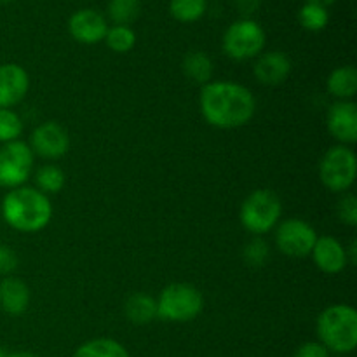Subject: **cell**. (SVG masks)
<instances>
[{
    "instance_id": "cell-1",
    "label": "cell",
    "mask_w": 357,
    "mask_h": 357,
    "mask_svg": "<svg viewBox=\"0 0 357 357\" xmlns=\"http://www.w3.org/2000/svg\"><path fill=\"white\" fill-rule=\"evenodd\" d=\"M199 108L209 126L218 129H239L250 124L257 112L255 94L232 80H211L202 86Z\"/></svg>"
},
{
    "instance_id": "cell-2",
    "label": "cell",
    "mask_w": 357,
    "mask_h": 357,
    "mask_svg": "<svg viewBox=\"0 0 357 357\" xmlns=\"http://www.w3.org/2000/svg\"><path fill=\"white\" fill-rule=\"evenodd\" d=\"M2 218L10 229L23 234L40 232L51 223L52 204L49 195L35 187L13 188L2 199Z\"/></svg>"
},
{
    "instance_id": "cell-3",
    "label": "cell",
    "mask_w": 357,
    "mask_h": 357,
    "mask_svg": "<svg viewBox=\"0 0 357 357\" xmlns=\"http://www.w3.org/2000/svg\"><path fill=\"white\" fill-rule=\"evenodd\" d=\"M319 342L335 354H351L357 347V312L354 307L335 303L319 314L316 323Z\"/></svg>"
},
{
    "instance_id": "cell-4",
    "label": "cell",
    "mask_w": 357,
    "mask_h": 357,
    "mask_svg": "<svg viewBox=\"0 0 357 357\" xmlns=\"http://www.w3.org/2000/svg\"><path fill=\"white\" fill-rule=\"evenodd\" d=\"M281 216L282 202L271 188L253 190L244 199L239 209L241 225L255 237H261L274 230L281 222Z\"/></svg>"
},
{
    "instance_id": "cell-5",
    "label": "cell",
    "mask_w": 357,
    "mask_h": 357,
    "mask_svg": "<svg viewBox=\"0 0 357 357\" xmlns=\"http://www.w3.org/2000/svg\"><path fill=\"white\" fill-rule=\"evenodd\" d=\"M157 317L167 323H190L204 309V296L188 282H173L157 296Z\"/></svg>"
},
{
    "instance_id": "cell-6",
    "label": "cell",
    "mask_w": 357,
    "mask_h": 357,
    "mask_svg": "<svg viewBox=\"0 0 357 357\" xmlns=\"http://www.w3.org/2000/svg\"><path fill=\"white\" fill-rule=\"evenodd\" d=\"M265 42L267 37L261 24L251 17H241L225 30L222 47L230 59L248 61L257 59L264 52Z\"/></svg>"
},
{
    "instance_id": "cell-7",
    "label": "cell",
    "mask_w": 357,
    "mask_h": 357,
    "mask_svg": "<svg viewBox=\"0 0 357 357\" xmlns=\"http://www.w3.org/2000/svg\"><path fill=\"white\" fill-rule=\"evenodd\" d=\"M357 159L351 146L335 145L323 155L319 162V180L335 194H344L354 185Z\"/></svg>"
},
{
    "instance_id": "cell-8",
    "label": "cell",
    "mask_w": 357,
    "mask_h": 357,
    "mask_svg": "<svg viewBox=\"0 0 357 357\" xmlns=\"http://www.w3.org/2000/svg\"><path fill=\"white\" fill-rule=\"evenodd\" d=\"M35 155L28 143L10 142L0 146V187H23L33 173Z\"/></svg>"
},
{
    "instance_id": "cell-9",
    "label": "cell",
    "mask_w": 357,
    "mask_h": 357,
    "mask_svg": "<svg viewBox=\"0 0 357 357\" xmlns=\"http://www.w3.org/2000/svg\"><path fill=\"white\" fill-rule=\"evenodd\" d=\"M317 237L319 236L316 229L305 220L288 218L279 222L275 227V246L286 257H310Z\"/></svg>"
},
{
    "instance_id": "cell-10",
    "label": "cell",
    "mask_w": 357,
    "mask_h": 357,
    "mask_svg": "<svg viewBox=\"0 0 357 357\" xmlns=\"http://www.w3.org/2000/svg\"><path fill=\"white\" fill-rule=\"evenodd\" d=\"M28 146L31 149L33 155L42 157V159H61L70 150V135L58 122H42L31 131Z\"/></svg>"
},
{
    "instance_id": "cell-11",
    "label": "cell",
    "mask_w": 357,
    "mask_h": 357,
    "mask_svg": "<svg viewBox=\"0 0 357 357\" xmlns=\"http://www.w3.org/2000/svg\"><path fill=\"white\" fill-rule=\"evenodd\" d=\"M326 128L338 145L357 142V105L354 101H335L326 114Z\"/></svg>"
},
{
    "instance_id": "cell-12",
    "label": "cell",
    "mask_w": 357,
    "mask_h": 357,
    "mask_svg": "<svg viewBox=\"0 0 357 357\" xmlns=\"http://www.w3.org/2000/svg\"><path fill=\"white\" fill-rule=\"evenodd\" d=\"M108 23L107 17L94 9H80L68 20V31L77 42L86 45L100 44L105 40Z\"/></svg>"
},
{
    "instance_id": "cell-13",
    "label": "cell",
    "mask_w": 357,
    "mask_h": 357,
    "mask_svg": "<svg viewBox=\"0 0 357 357\" xmlns=\"http://www.w3.org/2000/svg\"><path fill=\"white\" fill-rule=\"evenodd\" d=\"M293 70L291 58L282 51L261 52L253 66V75L261 86L275 87L289 79Z\"/></svg>"
},
{
    "instance_id": "cell-14",
    "label": "cell",
    "mask_w": 357,
    "mask_h": 357,
    "mask_svg": "<svg viewBox=\"0 0 357 357\" xmlns=\"http://www.w3.org/2000/svg\"><path fill=\"white\" fill-rule=\"evenodd\" d=\"M30 89L28 72L17 63L0 65V108H13L26 98Z\"/></svg>"
},
{
    "instance_id": "cell-15",
    "label": "cell",
    "mask_w": 357,
    "mask_h": 357,
    "mask_svg": "<svg viewBox=\"0 0 357 357\" xmlns=\"http://www.w3.org/2000/svg\"><path fill=\"white\" fill-rule=\"evenodd\" d=\"M312 257L314 264L324 274H340L342 271H345V267L349 265L347 260V250H345L344 244L333 236H319L317 237L316 244L312 248Z\"/></svg>"
},
{
    "instance_id": "cell-16",
    "label": "cell",
    "mask_w": 357,
    "mask_h": 357,
    "mask_svg": "<svg viewBox=\"0 0 357 357\" xmlns=\"http://www.w3.org/2000/svg\"><path fill=\"white\" fill-rule=\"evenodd\" d=\"M30 305V288L21 279L7 275L0 281V309L9 316H21Z\"/></svg>"
},
{
    "instance_id": "cell-17",
    "label": "cell",
    "mask_w": 357,
    "mask_h": 357,
    "mask_svg": "<svg viewBox=\"0 0 357 357\" xmlns=\"http://www.w3.org/2000/svg\"><path fill=\"white\" fill-rule=\"evenodd\" d=\"M326 89L337 101H352L357 93V70L352 65L335 68L328 75Z\"/></svg>"
},
{
    "instance_id": "cell-18",
    "label": "cell",
    "mask_w": 357,
    "mask_h": 357,
    "mask_svg": "<svg viewBox=\"0 0 357 357\" xmlns=\"http://www.w3.org/2000/svg\"><path fill=\"white\" fill-rule=\"evenodd\" d=\"M124 314L129 323L145 326L157 319V300L146 293H132L124 303Z\"/></svg>"
},
{
    "instance_id": "cell-19",
    "label": "cell",
    "mask_w": 357,
    "mask_h": 357,
    "mask_svg": "<svg viewBox=\"0 0 357 357\" xmlns=\"http://www.w3.org/2000/svg\"><path fill=\"white\" fill-rule=\"evenodd\" d=\"M185 77L195 84L206 86L213 79V59L206 54L204 51H192L185 54L183 63H181Z\"/></svg>"
},
{
    "instance_id": "cell-20",
    "label": "cell",
    "mask_w": 357,
    "mask_h": 357,
    "mask_svg": "<svg viewBox=\"0 0 357 357\" xmlns=\"http://www.w3.org/2000/svg\"><path fill=\"white\" fill-rule=\"evenodd\" d=\"M73 357H129V352L114 338H93L79 345Z\"/></svg>"
},
{
    "instance_id": "cell-21",
    "label": "cell",
    "mask_w": 357,
    "mask_h": 357,
    "mask_svg": "<svg viewBox=\"0 0 357 357\" xmlns=\"http://www.w3.org/2000/svg\"><path fill=\"white\" fill-rule=\"evenodd\" d=\"M66 183V174L65 171L59 166H54V164H45V166H40L35 173V185H37V190H40L42 194H58V192L63 190Z\"/></svg>"
},
{
    "instance_id": "cell-22",
    "label": "cell",
    "mask_w": 357,
    "mask_h": 357,
    "mask_svg": "<svg viewBox=\"0 0 357 357\" xmlns=\"http://www.w3.org/2000/svg\"><path fill=\"white\" fill-rule=\"evenodd\" d=\"M142 14V0H110L108 2V17L114 24L131 26Z\"/></svg>"
},
{
    "instance_id": "cell-23",
    "label": "cell",
    "mask_w": 357,
    "mask_h": 357,
    "mask_svg": "<svg viewBox=\"0 0 357 357\" xmlns=\"http://www.w3.org/2000/svg\"><path fill=\"white\" fill-rule=\"evenodd\" d=\"M208 10V0H171L169 13L180 23H195Z\"/></svg>"
},
{
    "instance_id": "cell-24",
    "label": "cell",
    "mask_w": 357,
    "mask_h": 357,
    "mask_svg": "<svg viewBox=\"0 0 357 357\" xmlns=\"http://www.w3.org/2000/svg\"><path fill=\"white\" fill-rule=\"evenodd\" d=\"M298 21L305 30L321 31L330 23V13H328L326 7L307 2L305 6L300 7Z\"/></svg>"
},
{
    "instance_id": "cell-25",
    "label": "cell",
    "mask_w": 357,
    "mask_h": 357,
    "mask_svg": "<svg viewBox=\"0 0 357 357\" xmlns=\"http://www.w3.org/2000/svg\"><path fill=\"white\" fill-rule=\"evenodd\" d=\"M105 42L108 47L117 54H124L129 52L136 44V33L131 26H121V24H114L108 26L107 35H105Z\"/></svg>"
},
{
    "instance_id": "cell-26",
    "label": "cell",
    "mask_w": 357,
    "mask_h": 357,
    "mask_svg": "<svg viewBox=\"0 0 357 357\" xmlns=\"http://www.w3.org/2000/svg\"><path fill=\"white\" fill-rule=\"evenodd\" d=\"M23 135V121L10 108H0V143L17 142Z\"/></svg>"
},
{
    "instance_id": "cell-27",
    "label": "cell",
    "mask_w": 357,
    "mask_h": 357,
    "mask_svg": "<svg viewBox=\"0 0 357 357\" xmlns=\"http://www.w3.org/2000/svg\"><path fill=\"white\" fill-rule=\"evenodd\" d=\"M271 257V246L264 237H253L246 246L243 248V258L250 267H264Z\"/></svg>"
},
{
    "instance_id": "cell-28",
    "label": "cell",
    "mask_w": 357,
    "mask_h": 357,
    "mask_svg": "<svg viewBox=\"0 0 357 357\" xmlns=\"http://www.w3.org/2000/svg\"><path fill=\"white\" fill-rule=\"evenodd\" d=\"M338 218L344 225L356 227L357 225V199L354 194H347L338 202Z\"/></svg>"
},
{
    "instance_id": "cell-29",
    "label": "cell",
    "mask_w": 357,
    "mask_h": 357,
    "mask_svg": "<svg viewBox=\"0 0 357 357\" xmlns=\"http://www.w3.org/2000/svg\"><path fill=\"white\" fill-rule=\"evenodd\" d=\"M17 267V255L7 244L0 243V275H10Z\"/></svg>"
},
{
    "instance_id": "cell-30",
    "label": "cell",
    "mask_w": 357,
    "mask_h": 357,
    "mask_svg": "<svg viewBox=\"0 0 357 357\" xmlns=\"http://www.w3.org/2000/svg\"><path fill=\"white\" fill-rule=\"evenodd\" d=\"M293 357H331V352L321 342H305L296 349Z\"/></svg>"
},
{
    "instance_id": "cell-31",
    "label": "cell",
    "mask_w": 357,
    "mask_h": 357,
    "mask_svg": "<svg viewBox=\"0 0 357 357\" xmlns=\"http://www.w3.org/2000/svg\"><path fill=\"white\" fill-rule=\"evenodd\" d=\"M261 6V0H236V7L243 17H250L251 14L257 13Z\"/></svg>"
},
{
    "instance_id": "cell-32",
    "label": "cell",
    "mask_w": 357,
    "mask_h": 357,
    "mask_svg": "<svg viewBox=\"0 0 357 357\" xmlns=\"http://www.w3.org/2000/svg\"><path fill=\"white\" fill-rule=\"evenodd\" d=\"M307 2H310V3H317V6H323V7H330V6H333L335 2H337V0H307Z\"/></svg>"
},
{
    "instance_id": "cell-33",
    "label": "cell",
    "mask_w": 357,
    "mask_h": 357,
    "mask_svg": "<svg viewBox=\"0 0 357 357\" xmlns=\"http://www.w3.org/2000/svg\"><path fill=\"white\" fill-rule=\"evenodd\" d=\"M6 357H37V356L26 351H17V352H10V354H7Z\"/></svg>"
},
{
    "instance_id": "cell-34",
    "label": "cell",
    "mask_w": 357,
    "mask_h": 357,
    "mask_svg": "<svg viewBox=\"0 0 357 357\" xmlns=\"http://www.w3.org/2000/svg\"><path fill=\"white\" fill-rule=\"evenodd\" d=\"M7 356V352L3 351V349H0V357H6Z\"/></svg>"
},
{
    "instance_id": "cell-35",
    "label": "cell",
    "mask_w": 357,
    "mask_h": 357,
    "mask_svg": "<svg viewBox=\"0 0 357 357\" xmlns=\"http://www.w3.org/2000/svg\"><path fill=\"white\" fill-rule=\"evenodd\" d=\"M0 2H14V0H0Z\"/></svg>"
}]
</instances>
